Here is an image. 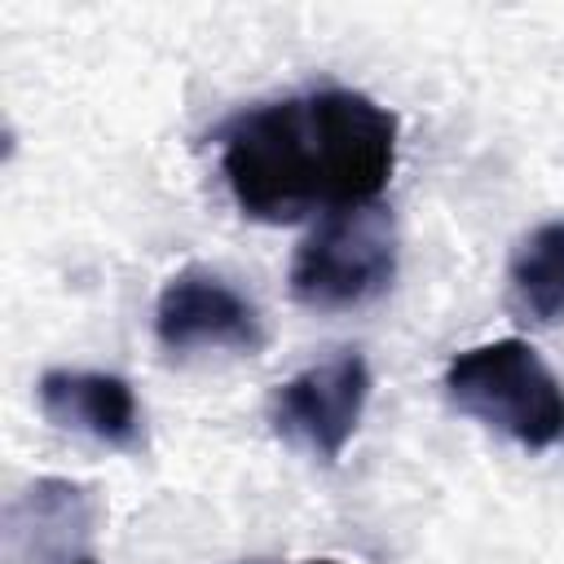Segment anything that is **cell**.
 I'll use <instances>...</instances> for the list:
<instances>
[{
  "label": "cell",
  "instance_id": "cell-8",
  "mask_svg": "<svg viewBox=\"0 0 564 564\" xmlns=\"http://www.w3.org/2000/svg\"><path fill=\"white\" fill-rule=\"evenodd\" d=\"M511 308L533 326L564 322V216L533 225L507 260Z\"/></svg>",
  "mask_w": 564,
  "mask_h": 564
},
{
  "label": "cell",
  "instance_id": "cell-10",
  "mask_svg": "<svg viewBox=\"0 0 564 564\" xmlns=\"http://www.w3.org/2000/svg\"><path fill=\"white\" fill-rule=\"evenodd\" d=\"M304 564H339V560H304Z\"/></svg>",
  "mask_w": 564,
  "mask_h": 564
},
{
  "label": "cell",
  "instance_id": "cell-9",
  "mask_svg": "<svg viewBox=\"0 0 564 564\" xmlns=\"http://www.w3.org/2000/svg\"><path fill=\"white\" fill-rule=\"evenodd\" d=\"M75 564H101V560H97V555H93V551H88V555H79V560H75Z\"/></svg>",
  "mask_w": 564,
  "mask_h": 564
},
{
  "label": "cell",
  "instance_id": "cell-2",
  "mask_svg": "<svg viewBox=\"0 0 564 564\" xmlns=\"http://www.w3.org/2000/svg\"><path fill=\"white\" fill-rule=\"evenodd\" d=\"M445 397L467 419L516 441L529 454L564 441V379L529 339H489L445 366Z\"/></svg>",
  "mask_w": 564,
  "mask_h": 564
},
{
  "label": "cell",
  "instance_id": "cell-5",
  "mask_svg": "<svg viewBox=\"0 0 564 564\" xmlns=\"http://www.w3.org/2000/svg\"><path fill=\"white\" fill-rule=\"evenodd\" d=\"M154 335L167 352L225 348L251 357L264 348V317L234 282L203 264H185L154 300Z\"/></svg>",
  "mask_w": 564,
  "mask_h": 564
},
{
  "label": "cell",
  "instance_id": "cell-4",
  "mask_svg": "<svg viewBox=\"0 0 564 564\" xmlns=\"http://www.w3.org/2000/svg\"><path fill=\"white\" fill-rule=\"evenodd\" d=\"M370 388H375L370 361L344 348L326 361L304 366L286 383H278L269 397V423L286 445L322 463H339V454L361 427Z\"/></svg>",
  "mask_w": 564,
  "mask_h": 564
},
{
  "label": "cell",
  "instance_id": "cell-3",
  "mask_svg": "<svg viewBox=\"0 0 564 564\" xmlns=\"http://www.w3.org/2000/svg\"><path fill=\"white\" fill-rule=\"evenodd\" d=\"M392 278H397V225L379 203H370L322 216V225L300 242L286 282L295 304L335 313L383 295Z\"/></svg>",
  "mask_w": 564,
  "mask_h": 564
},
{
  "label": "cell",
  "instance_id": "cell-1",
  "mask_svg": "<svg viewBox=\"0 0 564 564\" xmlns=\"http://www.w3.org/2000/svg\"><path fill=\"white\" fill-rule=\"evenodd\" d=\"M401 123L357 88H313L238 110L220 128V176L242 216L295 225L370 207L397 167Z\"/></svg>",
  "mask_w": 564,
  "mask_h": 564
},
{
  "label": "cell",
  "instance_id": "cell-7",
  "mask_svg": "<svg viewBox=\"0 0 564 564\" xmlns=\"http://www.w3.org/2000/svg\"><path fill=\"white\" fill-rule=\"evenodd\" d=\"M35 401H40V414L53 427L93 436L110 449H141V441H145L137 392L119 375L53 366V370L40 375Z\"/></svg>",
  "mask_w": 564,
  "mask_h": 564
},
{
  "label": "cell",
  "instance_id": "cell-6",
  "mask_svg": "<svg viewBox=\"0 0 564 564\" xmlns=\"http://www.w3.org/2000/svg\"><path fill=\"white\" fill-rule=\"evenodd\" d=\"M101 507L97 494L66 476H40L4 511V546L13 560L75 564L88 555V538Z\"/></svg>",
  "mask_w": 564,
  "mask_h": 564
}]
</instances>
